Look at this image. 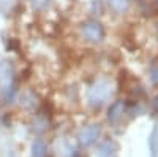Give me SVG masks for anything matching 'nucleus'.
<instances>
[{
    "mask_svg": "<svg viewBox=\"0 0 158 157\" xmlns=\"http://www.w3.org/2000/svg\"><path fill=\"white\" fill-rule=\"evenodd\" d=\"M111 89H112V86H111L109 81H106V80L98 81L89 92V103L92 105V107H95V108L101 107V105L111 97V92H112Z\"/></svg>",
    "mask_w": 158,
    "mask_h": 157,
    "instance_id": "1",
    "label": "nucleus"
},
{
    "mask_svg": "<svg viewBox=\"0 0 158 157\" xmlns=\"http://www.w3.org/2000/svg\"><path fill=\"white\" fill-rule=\"evenodd\" d=\"M82 35L90 43H100L104 38V29L98 21H87L82 24Z\"/></svg>",
    "mask_w": 158,
    "mask_h": 157,
    "instance_id": "2",
    "label": "nucleus"
},
{
    "mask_svg": "<svg viewBox=\"0 0 158 157\" xmlns=\"http://www.w3.org/2000/svg\"><path fill=\"white\" fill-rule=\"evenodd\" d=\"M100 135H101V127L98 124H92V125L82 129L81 132H79L77 140H79V143H81L82 146H92V145L97 143Z\"/></svg>",
    "mask_w": 158,
    "mask_h": 157,
    "instance_id": "3",
    "label": "nucleus"
},
{
    "mask_svg": "<svg viewBox=\"0 0 158 157\" xmlns=\"http://www.w3.org/2000/svg\"><path fill=\"white\" fill-rule=\"evenodd\" d=\"M11 84H16V72L11 62H0V87L5 89Z\"/></svg>",
    "mask_w": 158,
    "mask_h": 157,
    "instance_id": "4",
    "label": "nucleus"
},
{
    "mask_svg": "<svg viewBox=\"0 0 158 157\" xmlns=\"http://www.w3.org/2000/svg\"><path fill=\"white\" fill-rule=\"evenodd\" d=\"M125 102L123 100H117V102H114L111 107H109V110H108V119H109V122H112V124H117L118 121L122 119V116H123V113H125Z\"/></svg>",
    "mask_w": 158,
    "mask_h": 157,
    "instance_id": "5",
    "label": "nucleus"
},
{
    "mask_svg": "<svg viewBox=\"0 0 158 157\" xmlns=\"http://www.w3.org/2000/svg\"><path fill=\"white\" fill-rule=\"evenodd\" d=\"M118 145L114 140H104L98 146V157H117Z\"/></svg>",
    "mask_w": 158,
    "mask_h": 157,
    "instance_id": "6",
    "label": "nucleus"
},
{
    "mask_svg": "<svg viewBox=\"0 0 158 157\" xmlns=\"http://www.w3.org/2000/svg\"><path fill=\"white\" fill-rule=\"evenodd\" d=\"M48 155V146L43 140H35L32 145V157H46Z\"/></svg>",
    "mask_w": 158,
    "mask_h": 157,
    "instance_id": "7",
    "label": "nucleus"
},
{
    "mask_svg": "<svg viewBox=\"0 0 158 157\" xmlns=\"http://www.w3.org/2000/svg\"><path fill=\"white\" fill-rule=\"evenodd\" d=\"M109 5L115 13H123L130 7V0H109Z\"/></svg>",
    "mask_w": 158,
    "mask_h": 157,
    "instance_id": "8",
    "label": "nucleus"
},
{
    "mask_svg": "<svg viewBox=\"0 0 158 157\" xmlns=\"http://www.w3.org/2000/svg\"><path fill=\"white\" fill-rule=\"evenodd\" d=\"M150 151H152V157H158V129L153 130L150 137Z\"/></svg>",
    "mask_w": 158,
    "mask_h": 157,
    "instance_id": "9",
    "label": "nucleus"
},
{
    "mask_svg": "<svg viewBox=\"0 0 158 157\" xmlns=\"http://www.w3.org/2000/svg\"><path fill=\"white\" fill-rule=\"evenodd\" d=\"M30 3H32L33 10H36V11H44V10L49 7L51 0H30Z\"/></svg>",
    "mask_w": 158,
    "mask_h": 157,
    "instance_id": "10",
    "label": "nucleus"
},
{
    "mask_svg": "<svg viewBox=\"0 0 158 157\" xmlns=\"http://www.w3.org/2000/svg\"><path fill=\"white\" fill-rule=\"evenodd\" d=\"M152 81L156 84L158 83V68H155L153 72H152Z\"/></svg>",
    "mask_w": 158,
    "mask_h": 157,
    "instance_id": "11",
    "label": "nucleus"
},
{
    "mask_svg": "<svg viewBox=\"0 0 158 157\" xmlns=\"http://www.w3.org/2000/svg\"><path fill=\"white\" fill-rule=\"evenodd\" d=\"M156 10H158V0H156Z\"/></svg>",
    "mask_w": 158,
    "mask_h": 157,
    "instance_id": "12",
    "label": "nucleus"
}]
</instances>
